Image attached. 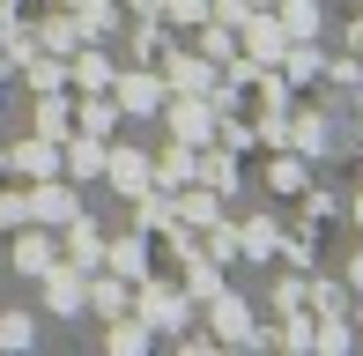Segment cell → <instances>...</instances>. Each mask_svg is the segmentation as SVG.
Here are the masks:
<instances>
[{
    "instance_id": "obj_1",
    "label": "cell",
    "mask_w": 363,
    "mask_h": 356,
    "mask_svg": "<svg viewBox=\"0 0 363 356\" xmlns=\"http://www.w3.org/2000/svg\"><path fill=\"white\" fill-rule=\"evenodd\" d=\"M45 304H52V312H74V304H82L74 274H52V282H45Z\"/></svg>"
},
{
    "instance_id": "obj_2",
    "label": "cell",
    "mask_w": 363,
    "mask_h": 356,
    "mask_svg": "<svg viewBox=\"0 0 363 356\" xmlns=\"http://www.w3.org/2000/svg\"><path fill=\"white\" fill-rule=\"evenodd\" d=\"M15 260H23L30 274H45V267H52V245H45V238H23V245H15Z\"/></svg>"
}]
</instances>
